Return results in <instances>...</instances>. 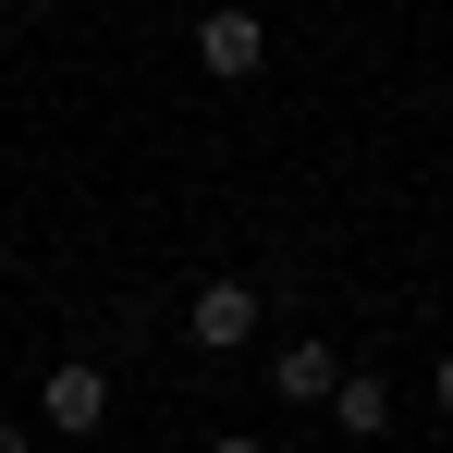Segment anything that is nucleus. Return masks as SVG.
Wrapping results in <instances>:
<instances>
[{
  "label": "nucleus",
  "mask_w": 453,
  "mask_h": 453,
  "mask_svg": "<svg viewBox=\"0 0 453 453\" xmlns=\"http://www.w3.org/2000/svg\"><path fill=\"white\" fill-rule=\"evenodd\" d=\"M0 453H37V429H0Z\"/></svg>",
  "instance_id": "0eeeda50"
},
{
  "label": "nucleus",
  "mask_w": 453,
  "mask_h": 453,
  "mask_svg": "<svg viewBox=\"0 0 453 453\" xmlns=\"http://www.w3.org/2000/svg\"><path fill=\"white\" fill-rule=\"evenodd\" d=\"M331 429H356V441H380V429H392V380L343 368V392H331Z\"/></svg>",
  "instance_id": "39448f33"
},
{
  "label": "nucleus",
  "mask_w": 453,
  "mask_h": 453,
  "mask_svg": "<svg viewBox=\"0 0 453 453\" xmlns=\"http://www.w3.org/2000/svg\"><path fill=\"white\" fill-rule=\"evenodd\" d=\"M257 319H270L257 282H196V295H184V343H196V356H233V343H257Z\"/></svg>",
  "instance_id": "f257e3e1"
},
{
  "label": "nucleus",
  "mask_w": 453,
  "mask_h": 453,
  "mask_svg": "<svg viewBox=\"0 0 453 453\" xmlns=\"http://www.w3.org/2000/svg\"><path fill=\"white\" fill-rule=\"evenodd\" d=\"M209 453H270V441H209Z\"/></svg>",
  "instance_id": "6e6552de"
},
{
  "label": "nucleus",
  "mask_w": 453,
  "mask_h": 453,
  "mask_svg": "<svg viewBox=\"0 0 453 453\" xmlns=\"http://www.w3.org/2000/svg\"><path fill=\"white\" fill-rule=\"evenodd\" d=\"M196 62H209L221 86H245L257 62H270V25H257V12H209V25H196Z\"/></svg>",
  "instance_id": "7ed1b4c3"
},
{
  "label": "nucleus",
  "mask_w": 453,
  "mask_h": 453,
  "mask_svg": "<svg viewBox=\"0 0 453 453\" xmlns=\"http://www.w3.org/2000/svg\"><path fill=\"white\" fill-rule=\"evenodd\" d=\"M270 392H282V404H331V392H343V368H331V343H319V331H295V343L270 356Z\"/></svg>",
  "instance_id": "20e7f679"
},
{
  "label": "nucleus",
  "mask_w": 453,
  "mask_h": 453,
  "mask_svg": "<svg viewBox=\"0 0 453 453\" xmlns=\"http://www.w3.org/2000/svg\"><path fill=\"white\" fill-rule=\"evenodd\" d=\"M429 404H441V417H453V356H441V368H429Z\"/></svg>",
  "instance_id": "423d86ee"
},
{
  "label": "nucleus",
  "mask_w": 453,
  "mask_h": 453,
  "mask_svg": "<svg viewBox=\"0 0 453 453\" xmlns=\"http://www.w3.org/2000/svg\"><path fill=\"white\" fill-rule=\"evenodd\" d=\"M37 429H62V441H86V429H111V368H86V356H62V368L37 380Z\"/></svg>",
  "instance_id": "f03ea898"
}]
</instances>
